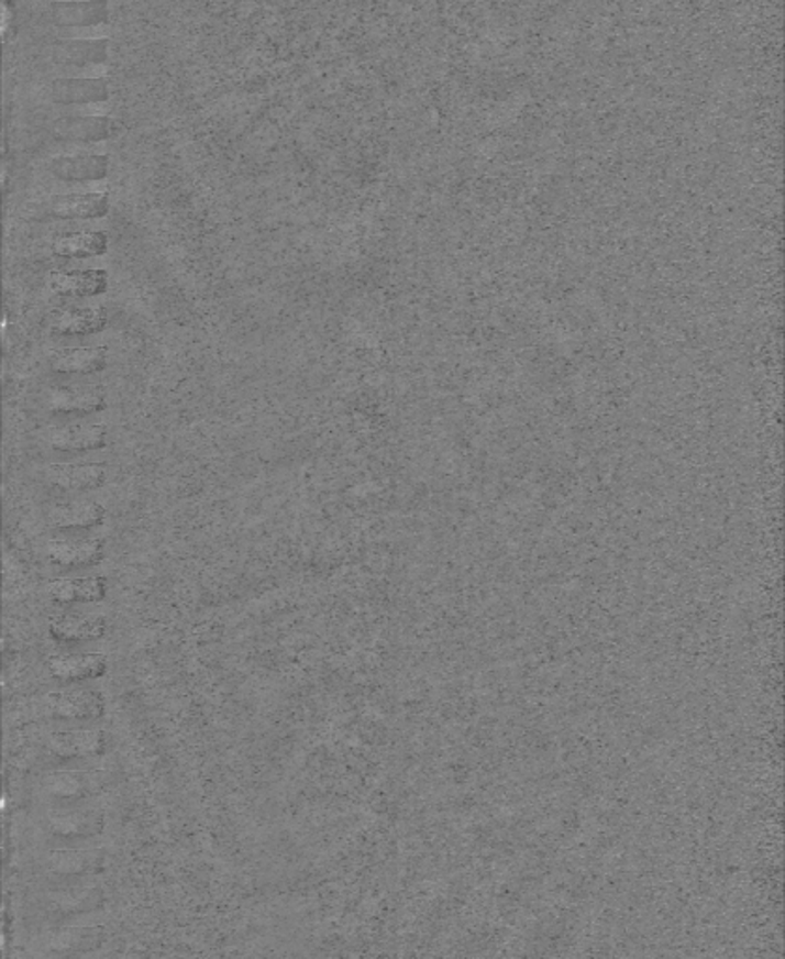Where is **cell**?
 Masks as SVG:
<instances>
[{
	"label": "cell",
	"mask_w": 785,
	"mask_h": 959,
	"mask_svg": "<svg viewBox=\"0 0 785 959\" xmlns=\"http://www.w3.org/2000/svg\"><path fill=\"white\" fill-rule=\"evenodd\" d=\"M109 42L106 38H71L58 42L53 47L52 57L64 68V76H95L96 71L106 74Z\"/></svg>",
	"instance_id": "1"
},
{
	"label": "cell",
	"mask_w": 785,
	"mask_h": 959,
	"mask_svg": "<svg viewBox=\"0 0 785 959\" xmlns=\"http://www.w3.org/2000/svg\"><path fill=\"white\" fill-rule=\"evenodd\" d=\"M108 212V191L53 196L44 205V216L53 220H100Z\"/></svg>",
	"instance_id": "2"
},
{
	"label": "cell",
	"mask_w": 785,
	"mask_h": 959,
	"mask_svg": "<svg viewBox=\"0 0 785 959\" xmlns=\"http://www.w3.org/2000/svg\"><path fill=\"white\" fill-rule=\"evenodd\" d=\"M109 313L103 306H68L49 316V332L55 335H92L108 329Z\"/></svg>",
	"instance_id": "3"
},
{
	"label": "cell",
	"mask_w": 785,
	"mask_h": 959,
	"mask_svg": "<svg viewBox=\"0 0 785 959\" xmlns=\"http://www.w3.org/2000/svg\"><path fill=\"white\" fill-rule=\"evenodd\" d=\"M53 25L60 29H95L109 20L108 0H55L49 4Z\"/></svg>",
	"instance_id": "4"
},
{
	"label": "cell",
	"mask_w": 785,
	"mask_h": 959,
	"mask_svg": "<svg viewBox=\"0 0 785 959\" xmlns=\"http://www.w3.org/2000/svg\"><path fill=\"white\" fill-rule=\"evenodd\" d=\"M49 98L58 106H95L109 98L106 77H60L49 87Z\"/></svg>",
	"instance_id": "5"
},
{
	"label": "cell",
	"mask_w": 785,
	"mask_h": 959,
	"mask_svg": "<svg viewBox=\"0 0 785 959\" xmlns=\"http://www.w3.org/2000/svg\"><path fill=\"white\" fill-rule=\"evenodd\" d=\"M45 474H47V482L53 487H57L58 492L64 493L92 492L102 487L108 480V469L98 463H82V465L57 463V465H49Z\"/></svg>",
	"instance_id": "6"
},
{
	"label": "cell",
	"mask_w": 785,
	"mask_h": 959,
	"mask_svg": "<svg viewBox=\"0 0 785 959\" xmlns=\"http://www.w3.org/2000/svg\"><path fill=\"white\" fill-rule=\"evenodd\" d=\"M52 175L63 183H98L108 177L109 158L103 154H71L58 156L49 164Z\"/></svg>",
	"instance_id": "7"
},
{
	"label": "cell",
	"mask_w": 785,
	"mask_h": 959,
	"mask_svg": "<svg viewBox=\"0 0 785 959\" xmlns=\"http://www.w3.org/2000/svg\"><path fill=\"white\" fill-rule=\"evenodd\" d=\"M47 407L55 415H92L106 409L108 401L100 388L55 386L47 394Z\"/></svg>",
	"instance_id": "8"
},
{
	"label": "cell",
	"mask_w": 785,
	"mask_h": 959,
	"mask_svg": "<svg viewBox=\"0 0 785 959\" xmlns=\"http://www.w3.org/2000/svg\"><path fill=\"white\" fill-rule=\"evenodd\" d=\"M108 364L109 349L103 345L57 349L49 354V366L53 372L63 375H95L103 372Z\"/></svg>",
	"instance_id": "9"
},
{
	"label": "cell",
	"mask_w": 785,
	"mask_h": 959,
	"mask_svg": "<svg viewBox=\"0 0 785 959\" xmlns=\"http://www.w3.org/2000/svg\"><path fill=\"white\" fill-rule=\"evenodd\" d=\"M49 289L58 297H98L109 289V274L102 268L55 271L49 274Z\"/></svg>",
	"instance_id": "10"
},
{
	"label": "cell",
	"mask_w": 785,
	"mask_h": 959,
	"mask_svg": "<svg viewBox=\"0 0 785 959\" xmlns=\"http://www.w3.org/2000/svg\"><path fill=\"white\" fill-rule=\"evenodd\" d=\"M108 426L103 423H74L52 436V449L57 452H90L108 447Z\"/></svg>",
	"instance_id": "11"
},
{
	"label": "cell",
	"mask_w": 785,
	"mask_h": 959,
	"mask_svg": "<svg viewBox=\"0 0 785 959\" xmlns=\"http://www.w3.org/2000/svg\"><path fill=\"white\" fill-rule=\"evenodd\" d=\"M113 124L108 117L100 114H79L58 120L53 132L60 140L79 141V143H96L108 140Z\"/></svg>",
	"instance_id": "12"
},
{
	"label": "cell",
	"mask_w": 785,
	"mask_h": 959,
	"mask_svg": "<svg viewBox=\"0 0 785 959\" xmlns=\"http://www.w3.org/2000/svg\"><path fill=\"white\" fill-rule=\"evenodd\" d=\"M103 553V543L100 540H52L47 543V555L58 566L76 569L92 562L100 561Z\"/></svg>",
	"instance_id": "13"
},
{
	"label": "cell",
	"mask_w": 785,
	"mask_h": 959,
	"mask_svg": "<svg viewBox=\"0 0 785 959\" xmlns=\"http://www.w3.org/2000/svg\"><path fill=\"white\" fill-rule=\"evenodd\" d=\"M53 253L63 260L100 257L109 250V236L103 231H81L63 234L53 242Z\"/></svg>",
	"instance_id": "14"
},
{
	"label": "cell",
	"mask_w": 785,
	"mask_h": 959,
	"mask_svg": "<svg viewBox=\"0 0 785 959\" xmlns=\"http://www.w3.org/2000/svg\"><path fill=\"white\" fill-rule=\"evenodd\" d=\"M108 510L96 500H71L52 511V523L57 529H90L102 523Z\"/></svg>",
	"instance_id": "15"
},
{
	"label": "cell",
	"mask_w": 785,
	"mask_h": 959,
	"mask_svg": "<svg viewBox=\"0 0 785 959\" xmlns=\"http://www.w3.org/2000/svg\"><path fill=\"white\" fill-rule=\"evenodd\" d=\"M53 676L63 681H77L100 676L106 671V658L100 654H81V657H55L49 660Z\"/></svg>",
	"instance_id": "16"
},
{
	"label": "cell",
	"mask_w": 785,
	"mask_h": 959,
	"mask_svg": "<svg viewBox=\"0 0 785 959\" xmlns=\"http://www.w3.org/2000/svg\"><path fill=\"white\" fill-rule=\"evenodd\" d=\"M53 631L58 638L68 639V641L98 638L103 633V619L64 615V617L53 620Z\"/></svg>",
	"instance_id": "17"
},
{
	"label": "cell",
	"mask_w": 785,
	"mask_h": 959,
	"mask_svg": "<svg viewBox=\"0 0 785 959\" xmlns=\"http://www.w3.org/2000/svg\"><path fill=\"white\" fill-rule=\"evenodd\" d=\"M49 699L53 701L52 707L58 708L60 716H79V718H82V716L95 714V708L98 707L95 695L87 694V692H81V694L52 695Z\"/></svg>",
	"instance_id": "18"
},
{
	"label": "cell",
	"mask_w": 785,
	"mask_h": 959,
	"mask_svg": "<svg viewBox=\"0 0 785 959\" xmlns=\"http://www.w3.org/2000/svg\"><path fill=\"white\" fill-rule=\"evenodd\" d=\"M74 581V598L79 602H96L106 596V581L102 577H82Z\"/></svg>",
	"instance_id": "19"
},
{
	"label": "cell",
	"mask_w": 785,
	"mask_h": 959,
	"mask_svg": "<svg viewBox=\"0 0 785 959\" xmlns=\"http://www.w3.org/2000/svg\"><path fill=\"white\" fill-rule=\"evenodd\" d=\"M49 594H52L53 598L57 599V602H63V604L76 602V598H74V581H52V583H49Z\"/></svg>",
	"instance_id": "20"
}]
</instances>
